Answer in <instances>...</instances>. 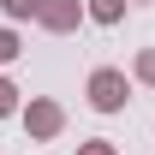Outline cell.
<instances>
[{
    "instance_id": "1",
    "label": "cell",
    "mask_w": 155,
    "mask_h": 155,
    "mask_svg": "<svg viewBox=\"0 0 155 155\" xmlns=\"http://www.w3.org/2000/svg\"><path fill=\"white\" fill-rule=\"evenodd\" d=\"M125 101H131L125 72H119V66H96V72H90V107H96V114H119Z\"/></svg>"
},
{
    "instance_id": "5",
    "label": "cell",
    "mask_w": 155,
    "mask_h": 155,
    "mask_svg": "<svg viewBox=\"0 0 155 155\" xmlns=\"http://www.w3.org/2000/svg\"><path fill=\"white\" fill-rule=\"evenodd\" d=\"M6 6V18L12 24H24V18H42V0H0Z\"/></svg>"
},
{
    "instance_id": "8",
    "label": "cell",
    "mask_w": 155,
    "mask_h": 155,
    "mask_svg": "<svg viewBox=\"0 0 155 155\" xmlns=\"http://www.w3.org/2000/svg\"><path fill=\"white\" fill-rule=\"evenodd\" d=\"M131 78H137V84H155V48H143V54H137Z\"/></svg>"
},
{
    "instance_id": "7",
    "label": "cell",
    "mask_w": 155,
    "mask_h": 155,
    "mask_svg": "<svg viewBox=\"0 0 155 155\" xmlns=\"http://www.w3.org/2000/svg\"><path fill=\"white\" fill-rule=\"evenodd\" d=\"M18 54H24V42H18V30H0V66H12Z\"/></svg>"
},
{
    "instance_id": "3",
    "label": "cell",
    "mask_w": 155,
    "mask_h": 155,
    "mask_svg": "<svg viewBox=\"0 0 155 155\" xmlns=\"http://www.w3.org/2000/svg\"><path fill=\"white\" fill-rule=\"evenodd\" d=\"M90 18V6H84V0H42V30H54V36H72L78 24Z\"/></svg>"
},
{
    "instance_id": "2",
    "label": "cell",
    "mask_w": 155,
    "mask_h": 155,
    "mask_svg": "<svg viewBox=\"0 0 155 155\" xmlns=\"http://www.w3.org/2000/svg\"><path fill=\"white\" fill-rule=\"evenodd\" d=\"M24 131H30V143H54L60 131H66V107L48 96H36L30 107H24Z\"/></svg>"
},
{
    "instance_id": "6",
    "label": "cell",
    "mask_w": 155,
    "mask_h": 155,
    "mask_svg": "<svg viewBox=\"0 0 155 155\" xmlns=\"http://www.w3.org/2000/svg\"><path fill=\"white\" fill-rule=\"evenodd\" d=\"M12 114H18V84L0 78V119H12Z\"/></svg>"
},
{
    "instance_id": "9",
    "label": "cell",
    "mask_w": 155,
    "mask_h": 155,
    "mask_svg": "<svg viewBox=\"0 0 155 155\" xmlns=\"http://www.w3.org/2000/svg\"><path fill=\"white\" fill-rule=\"evenodd\" d=\"M78 155H119L107 137H90V143H78Z\"/></svg>"
},
{
    "instance_id": "4",
    "label": "cell",
    "mask_w": 155,
    "mask_h": 155,
    "mask_svg": "<svg viewBox=\"0 0 155 155\" xmlns=\"http://www.w3.org/2000/svg\"><path fill=\"white\" fill-rule=\"evenodd\" d=\"M84 6H90L96 24H119V18H125V0H84Z\"/></svg>"
}]
</instances>
